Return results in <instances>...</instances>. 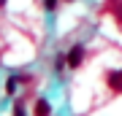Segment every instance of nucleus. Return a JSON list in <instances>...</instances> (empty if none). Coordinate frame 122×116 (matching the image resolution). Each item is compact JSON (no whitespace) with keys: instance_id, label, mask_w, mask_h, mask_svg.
I'll list each match as a JSON object with an SVG mask.
<instances>
[{"instance_id":"0eeeda50","label":"nucleus","mask_w":122,"mask_h":116,"mask_svg":"<svg viewBox=\"0 0 122 116\" xmlns=\"http://www.w3.org/2000/svg\"><path fill=\"white\" fill-rule=\"evenodd\" d=\"M44 8H46V11H54V8H57V0H46Z\"/></svg>"},{"instance_id":"7ed1b4c3","label":"nucleus","mask_w":122,"mask_h":116,"mask_svg":"<svg viewBox=\"0 0 122 116\" xmlns=\"http://www.w3.org/2000/svg\"><path fill=\"white\" fill-rule=\"evenodd\" d=\"M49 113H52L49 100H38V103H35V116H49Z\"/></svg>"},{"instance_id":"20e7f679","label":"nucleus","mask_w":122,"mask_h":116,"mask_svg":"<svg viewBox=\"0 0 122 116\" xmlns=\"http://www.w3.org/2000/svg\"><path fill=\"white\" fill-rule=\"evenodd\" d=\"M16 84H19V76H11L8 84H5V92H8V95H14V92H16Z\"/></svg>"},{"instance_id":"f257e3e1","label":"nucleus","mask_w":122,"mask_h":116,"mask_svg":"<svg viewBox=\"0 0 122 116\" xmlns=\"http://www.w3.org/2000/svg\"><path fill=\"white\" fill-rule=\"evenodd\" d=\"M81 60H84V46H81V43H76V46L65 54V62H68V68H79Z\"/></svg>"},{"instance_id":"39448f33","label":"nucleus","mask_w":122,"mask_h":116,"mask_svg":"<svg viewBox=\"0 0 122 116\" xmlns=\"http://www.w3.org/2000/svg\"><path fill=\"white\" fill-rule=\"evenodd\" d=\"M114 11V16H117V22H119V24H122V0H119V3H117V8H111Z\"/></svg>"},{"instance_id":"1a4fd4ad","label":"nucleus","mask_w":122,"mask_h":116,"mask_svg":"<svg viewBox=\"0 0 122 116\" xmlns=\"http://www.w3.org/2000/svg\"><path fill=\"white\" fill-rule=\"evenodd\" d=\"M0 5H5V0H0Z\"/></svg>"},{"instance_id":"423d86ee","label":"nucleus","mask_w":122,"mask_h":116,"mask_svg":"<svg viewBox=\"0 0 122 116\" xmlns=\"http://www.w3.org/2000/svg\"><path fill=\"white\" fill-rule=\"evenodd\" d=\"M14 116H27V113H25V105H22V103H16V105H14Z\"/></svg>"},{"instance_id":"f03ea898","label":"nucleus","mask_w":122,"mask_h":116,"mask_svg":"<svg viewBox=\"0 0 122 116\" xmlns=\"http://www.w3.org/2000/svg\"><path fill=\"white\" fill-rule=\"evenodd\" d=\"M109 86L114 92H122V70H111L109 73Z\"/></svg>"},{"instance_id":"6e6552de","label":"nucleus","mask_w":122,"mask_h":116,"mask_svg":"<svg viewBox=\"0 0 122 116\" xmlns=\"http://www.w3.org/2000/svg\"><path fill=\"white\" fill-rule=\"evenodd\" d=\"M62 62H65V57L60 54V57H57V62H54V65H57V73H60V70H62Z\"/></svg>"}]
</instances>
